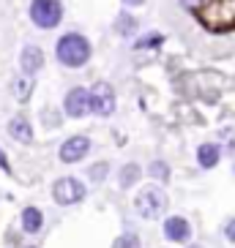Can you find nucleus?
I'll return each mask as SVG.
<instances>
[{
    "label": "nucleus",
    "instance_id": "obj_12",
    "mask_svg": "<svg viewBox=\"0 0 235 248\" xmlns=\"http://www.w3.org/2000/svg\"><path fill=\"white\" fill-rule=\"evenodd\" d=\"M140 177H142V169H140V164H134V161H129V164H123V167L118 169V183H120V188L137 186Z\"/></svg>",
    "mask_w": 235,
    "mask_h": 248
},
{
    "label": "nucleus",
    "instance_id": "obj_8",
    "mask_svg": "<svg viewBox=\"0 0 235 248\" xmlns=\"http://www.w3.org/2000/svg\"><path fill=\"white\" fill-rule=\"evenodd\" d=\"M41 66H44V52L38 49L36 44H28L22 49V55H19V68H22V77H30V79H33V74L41 71Z\"/></svg>",
    "mask_w": 235,
    "mask_h": 248
},
{
    "label": "nucleus",
    "instance_id": "obj_5",
    "mask_svg": "<svg viewBox=\"0 0 235 248\" xmlns=\"http://www.w3.org/2000/svg\"><path fill=\"white\" fill-rule=\"evenodd\" d=\"M85 183H80L77 177H60L55 186H52V199L58 204H63V207H68V204H77L85 199Z\"/></svg>",
    "mask_w": 235,
    "mask_h": 248
},
{
    "label": "nucleus",
    "instance_id": "obj_19",
    "mask_svg": "<svg viewBox=\"0 0 235 248\" xmlns=\"http://www.w3.org/2000/svg\"><path fill=\"white\" fill-rule=\"evenodd\" d=\"M224 237L235 243V218H230V221H227V226H224Z\"/></svg>",
    "mask_w": 235,
    "mask_h": 248
},
{
    "label": "nucleus",
    "instance_id": "obj_18",
    "mask_svg": "<svg viewBox=\"0 0 235 248\" xmlns=\"http://www.w3.org/2000/svg\"><path fill=\"white\" fill-rule=\"evenodd\" d=\"M90 177H93L96 183H101L104 177H107V164H99V167H90V172H88Z\"/></svg>",
    "mask_w": 235,
    "mask_h": 248
},
{
    "label": "nucleus",
    "instance_id": "obj_22",
    "mask_svg": "<svg viewBox=\"0 0 235 248\" xmlns=\"http://www.w3.org/2000/svg\"><path fill=\"white\" fill-rule=\"evenodd\" d=\"M0 169L11 172V164H8V158H6V153H3V150H0Z\"/></svg>",
    "mask_w": 235,
    "mask_h": 248
},
{
    "label": "nucleus",
    "instance_id": "obj_21",
    "mask_svg": "<svg viewBox=\"0 0 235 248\" xmlns=\"http://www.w3.org/2000/svg\"><path fill=\"white\" fill-rule=\"evenodd\" d=\"M159 41H162V36H145V41H137V46H153V44H159Z\"/></svg>",
    "mask_w": 235,
    "mask_h": 248
},
{
    "label": "nucleus",
    "instance_id": "obj_25",
    "mask_svg": "<svg viewBox=\"0 0 235 248\" xmlns=\"http://www.w3.org/2000/svg\"><path fill=\"white\" fill-rule=\"evenodd\" d=\"M30 248H33V246H30Z\"/></svg>",
    "mask_w": 235,
    "mask_h": 248
},
{
    "label": "nucleus",
    "instance_id": "obj_17",
    "mask_svg": "<svg viewBox=\"0 0 235 248\" xmlns=\"http://www.w3.org/2000/svg\"><path fill=\"white\" fill-rule=\"evenodd\" d=\"M132 28H134V19H132L129 14H120V16H118V30H120L123 36H129V33H132Z\"/></svg>",
    "mask_w": 235,
    "mask_h": 248
},
{
    "label": "nucleus",
    "instance_id": "obj_16",
    "mask_svg": "<svg viewBox=\"0 0 235 248\" xmlns=\"http://www.w3.org/2000/svg\"><path fill=\"white\" fill-rule=\"evenodd\" d=\"M112 248H140V237L137 234H120L115 243H112Z\"/></svg>",
    "mask_w": 235,
    "mask_h": 248
},
{
    "label": "nucleus",
    "instance_id": "obj_23",
    "mask_svg": "<svg viewBox=\"0 0 235 248\" xmlns=\"http://www.w3.org/2000/svg\"><path fill=\"white\" fill-rule=\"evenodd\" d=\"M126 6H142V3H145V0H123Z\"/></svg>",
    "mask_w": 235,
    "mask_h": 248
},
{
    "label": "nucleus",
    "instance_id": "obj_20",
    "mask_svg": "<svg viewBox=\"0 0 235 248\" xmlns=\"http://www.w3.org/2000/svg\"><path fill=\"white\" fill-rule=\"evenodd\" d=\"M181 6H184V8H191V11H197L200 6H205V0H181Z\"/></svg>",
    "mask_w": 235,
    "mask_h": 248
},
{
    "label": "nucleus",
    "instance_id": "obj_14",
    "mask_svg": "<svg viewBox=\"0 0 235 248\" xmlns=\"http://www.w3.org/2000/svg\"><path fill=\"white\" fill-rule=\"evenodd\" d=\"M11 88H14L17 101H28L30 93H33V79H30V77H17V79L11 82Z\"/></svg>",
    "mask_w": 235,
    "mask_h": 248
},
{
    "label": "nucleus",
    "instance_id": "obj_15",
    "mask_svg": "<svg viewBox=\"0 0 235 248\" xmlns=\"http://www.w3.org/2000/svg\"><path fill=\"white\" fill-rule=\"evenodd\" d=\"M151 175H153L156 183H167L169 180V167L164 161H153V164H151Z\"/></svg>",
    "mask_w": 235,
    "mask_h": 248
},
{
    "label": "nucleus",
    "instance_id": "obj_9",
    "mask_svg": "<svg viewBox=\"0 0 235 248\" xmlns=\"http://www.w3.org/2000/svg\"><path fill=\"white\" fill-rule=\"evenodd\" d=\"M164 237L172 240V243H186L191 237L189 221H186L184 216H169V218L164 221Z\"/></svg>",
    "mask_w": 235,
    "mask_h": 248
},
{
    "label": "nucleus",
    "instance_id": "obj_2",
    "mask_svg": "<svg viewBox=\"0 0 235 248\" xmlns=\"http://www.w3.org/2000/svg\"><path fill=\"white\" fill-rule=\"evenodd\" d=\"M30 19H33V25H38L41 30L58 28L60 19H63V6H60V0H33V3H30Z\"/></svg>",
    "mask_w": 235,
    "mask_h": 248
},
{
    "label": "nucleus",
    "instance_id": "obj_1",
    "mask_svg": "<svg viewBox=\"0 0 235 248\" xmlns=\"http://www.w3.org/2000/svg\"><path fill=\"white\" fill-rule=\"evenodd\" d=\"M55 55L66 68H82L90 60V44L80 33H66L55 46Z\"/></svg>",
    "mask_w": 235,
    "mask_h": 248
},
{
    "label": "nucleus",
    "instance_id": "obj_10",
    "mask_svg": "<svg viewBox=\"0 0 235 248\" xmlns=\"http://www.w3.org/2000/svg\"><path fill=\"white\" fill-rule=\"evenodd\" d=\"M8 134H11V137H14L17 142L28 145L30 139H33V125H30L28 117L17 115V117H11V120H8Z\"/></svg>",
    "mask_w": 235,
    "mask_h": 248
},
{
    "label": "nucleus",
    "instance_id": "obj_24",
    "mask_svg": "<svg viewBox=\"0 0 235 248\" xmlns=\"http://www.w3.org/2000/svg\"><path fill=\"white\" fill-rule=\"evenodd\" d=\"M186 248H202V246H186Z\"/></svg>",
    "mask_w": 235,
    "mask_h": 248
},
{
    "label": "nucleus",
    "instance_id": "obj_4",
    "mask_svg": "<svg viewBox=\"0 0 235 248\" xmlns=\"http://www.w3.org/2000/svg\"><path fill=\"white\" fill-rule=\"evenodd\" d=\"M88 101H90V112H96L99 117H110L115 112V90L110 82H96L88 90Z\"/></svg>",
    "mask_w": 235,
    "mask_h": 248
},
{
    "label": "nucleus",
    "instance_id": "obj_7",
    "mask_svg": "<svg viewBox=\"0 0 235 248\" xmlns=\"http://www.w3.org/2000/svg\"><path fill=\"white\" fill-rule=\"evenodd\" d=\"M63 112H66L68 117H85L90 112V101H88V90L85 88H71L66 93V98H63Z\"/></svg>",
    "mask_w": 235,
    "mask_h": 248
},
{
    "label": "nucleus",
    "instance_id": "obj_13",
    "mask_svg": "<svg viewBox=\"0 0 235 248\" xmlns=\"http://www.w3.org/2000/svg\"><path fill=\"white\" fill-rule=\"evenodd\" d=\"M41 224H44L41 210H38V207H25V210H22V229H25V232L36 234L38 229H41Z\"/></svg>",
    "mask_w": 235,
    "mask_h": 248
},
{
    "label": "nucleus",
    "instance_id": "obj_11",
    "mask_svg": "<svg viewBox=\"0 0 235 248\" xmlns=\"http://www.w3.org/2000/svg\"><path fill=\"white\" fill-rule=\"evenodd\" d=\"M219 158H221V147L219 145L205 142V145L197 147V161H200V167L202 169H213L216 164H219Z\"/></svg>",
    "mask_w": 235,
    "mask_h": 248
},
{
    "label": "nucleus",
    "instance_id": "obj_6",
    "mask_svg": "<svg viewBox=\"0 0 235 248\" xmlns=\"http://www.w3.org/2000/svg\"><path fill=\"white\" fill-rule=\"evenodd\" d=\"M90 150V139L82 137V134H77V137H68L63 145H60V161L63 164H77V161H82L85 155H88Z\"/></svg>",
    "mask_w": 235,
    "mask_h": 248
},
{
    "label": "nucleus",
    "instance_id": "obj_3",
    "mask_svg": "<svg viewBox=\"0 0 235 248\" xmlns=\"http://www.w3.org/2000/svg\"><path fill=\"white\" fill-rule=\"evenodd\" d=\"M167 194H164L162 188H156V186H151V188H142L140 197L134 199V207H137V213H140L142 218H159L164 210H167Z\"/></svg>",
    "mask_w": 235,
    "mask_h": 248
}]
</instances>
